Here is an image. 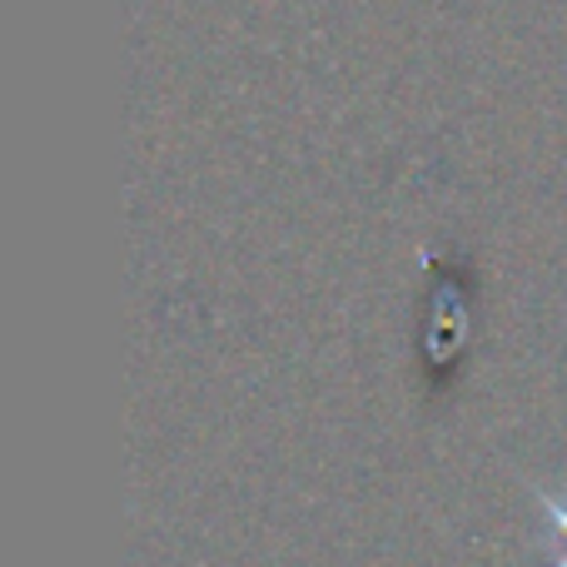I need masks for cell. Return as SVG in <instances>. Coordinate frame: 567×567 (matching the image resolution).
<instances>
[{
    "label": "cell",
    "instance_id": "obj_1",
    "mask_svg": "<svg viewBox=\"0 0 567 567\" xmlns=\"http://www.w3.org/2000/svg\"><path fill=\"white\" fill-rule=\"evenodd\" d=\"M468 279L439 275L429 299V319H423V379L429 393H449L458 379L463 359H468Z\"/></svg>",
    "mask_w": 567,
    "mask_h": 567
},
{
    "label": "cell",
    "instance_id": "obj_2",
    "mask_svg": "<svg viewBox=\"0 0 567 567\" xmlns=\"http://www.w3.org/2000/svg\"><path fill=\"white\" fill-rule=\"evenodd\" d=\"M538 508H543L548 567H567V498H563V493H538Z\"/></svg>",
    "mask_w": 567,
    "mask_h": 567
}]
</instances>
